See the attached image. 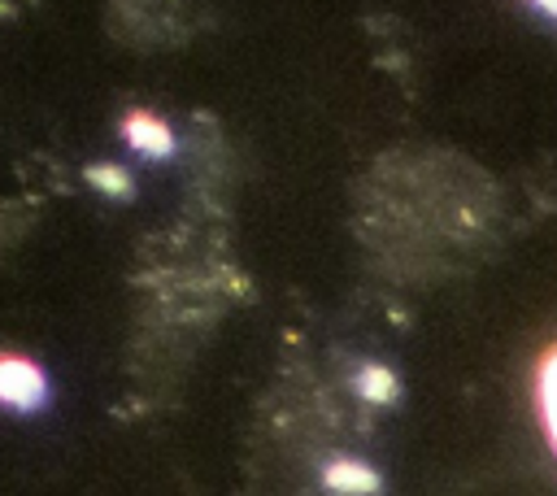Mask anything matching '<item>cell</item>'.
I'll return each instance as SVG.
<instances>
[{"label": "cell", "instance_id": "cell-1", "mask_svg": "<svg viewBox=\"0 0 557 496\" xmlns=\"http://www.w3.org/2000/svg\"><path fill=\"white\" fill-rule=\"evenodd\" d=\"M531 396H535V418L544 426V439L557 457V344H548L535 361V374H531Z\"/></svg>", "mask_w": 557, "mask_h": 496}, {"label": "cell", "instance_id": "cell-2", "mask_svg": "<svg viewBox=\"0 0 557 496\" xmlns=\"http://www.w3.org/2000/svg\"><path fill=\"white\" fill-rule=\"evenodd\" d=\"M44 396V379L30 361H17V357H4L0 361V400L4 405H35Z\"/></svg>", "mask_w": 557, "mask_h": 496}, {"label": "cell", "instance_id": "cell-3", "mask_svg": "<svg viewBox=\"0 0 557 496\" xmlns=\"http://www.w3.org/2000/svg\"><path fill=\"white\" fill-rule=\"evenodd\" d=\"M540 13H548V17H557V0H531Z\"/></svg>", "mask_w": 557, "mask_h": 496}]
</instances>
